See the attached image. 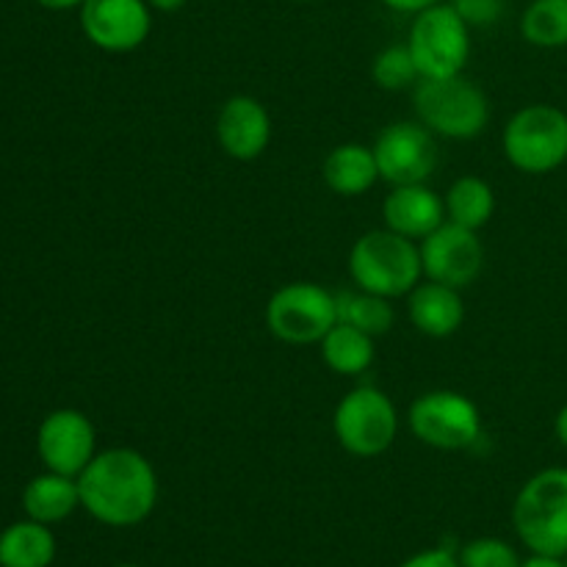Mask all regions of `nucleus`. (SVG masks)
Returning a JSON list of instances; mask_svg holds the SVG:
<instances>
[{
	"label": "nucleus",
	"instance_id": "f257e3e1",
	"mask_svg": "<svg viewBox=\"0 0 567 567\" xmlns=\"http://www.w3.org/2000/svg\"><path fill=\"white\" fill-rule=\"evenodd\" d=\"M81 507L97 524L131 529L144 524L158 504V474L136 449H105L78 476Z\"/></svg>",
	"mask_w": 567,
	"mask_h": 567
},
{
	"label": "nucleus",
	"instance_id": "f03ea898",
	"mask_svg": "<svg viewBox=\"0 0 567 567\" xmlns=\"http://www.w3.org/2000/svg\"><path fill=\"white\" fill-rule=\"evenodd\" d=\"M349 275L354 288L388 299L408 297L424 280L419 241L399 236L388 227L363 233L349 252Z\"/></svg>",
	"mask_w": 567,
	"mask_h": 567
},
{
	"label": "nucleus",
	"instance_id": "7ed1b4c3",
	"mask_svg": "<svg viewBox=\"0 0 567 567\" xmlns=\"http://www.w3.org/2000/svg\"><path fill=\"white\" fill-rule=\"evenodd\" d=\"M413 109L421 125L452 142L476 138L491 122V100L465 75L421 78L413 86Z\"/></svg>",
	"mask_w": 567,
	"mask_h": 567
},
{
	"label": "nucleus",
	"instance_id": "20e7f679",
	"mask_svg": "<svg viewBox=\"0 0 567 567\" xmlns=\"http://www.w3.org/2000/svg\"><path fill=\"white\" fill-rule=\"evenodd\" d=\"M513 526L532 554H567V468H543L524 482L513 504Z\"/></svg>",
	"mask_w": 567,
	"mask_h": 567
},
{
	"label": "nucleus",
	"instance_id": "39448f33",
	"mask_svg": "<svg viewBox=\"0 0 567 567\" xmlns=\"http://www.w3.org/2000/svg\"><path fill=\"white\" fill-rule=\"evenodd\" d=\"M509 164L526 175H548L567 164V111L548 103L515 111L502 136Z\"/></svg>",
	"mask_w": 567,
	"mask_h": 567
},
{
	"label": "nucleus",
	"instance_id": "423d86ee",
	"mask_svg": "<svg viewBox=\"0 0 567 567\" xmlns=\"http://www.w3.org/2000/svg\"><path fill=\"white\" fill-rule=\"evenodd\" d=\"M332 430L352 457H380L396 443L399 413L393 399L374 385H360L338 402Z\"/></svg>",
	"mask_w": 567,
	"mask_h": 567
},
{
	"label": "nucleus",
	"instance_id": "0eeeda50",
	"mask_svg": "<svg viewBox=\"0 0 567 567\" xmlns=\"http://www.w3.org/2000/svg\"><path fill=\"white\" fill-rule=\"evenodd\" d=\"M421 78L463 75L471 55V28L452 3H435L413 17L408 33Z\"/></svg>",
	"mask_w": 567,
	"mask_h": 567
},
{
	"label": "nucleus",
	"instance_id": "6e6552de",
	"mask_svg": "<svg viewBox=\"0 0 567 567\" xmlns=\"http://www.w3.org/2000/svg\"><path fill=\"white\" fill-rule=\"evenodd\" d=\"M338 324L336 293L319 282H288L271 293L266 305V327L271 336L291 347L319 343Z\"/></svg>",
	"mask_w": 567,
	"mask_h": 567
},
{
	"label": "nucleus",
	"instance_id": "1a4fd4ad",
	"mask_svg": "<svg viewBox=\"0 0 567 567\" xmlns=\"http://www.w3.org/2000/svg\"><path fill=\"white\" fill-rule=\"evenodd\" d=\"M408 426L424 446L463 452L482 437L480 408L457 391H426L408 410Z\"/></svg>",
	"mask_w": 567,
	"mask_h": 567
},
{
	"label": "nucleus",
	"instance_id": "9d476101",
	"mask_svg": "<svg viewBox=\"0 0 567 567\" xmlns=\"http://www.w3.org/2000/svg\"><path fill=\"white\" fill-rule=\"evenodd\" d=\"M374 158L380 166V181L391 186L426 183L437 169V136L430 127L415 122H393L377 136Z\"/></svg>",
	"mask_w": 567,
	"mask_h": 567
},
{
	"label": "nucleus",
	"instance_id": "9b49d317",
	"mask_svg": "<svg viewBox=\"0 0 567 567\" xmlns=\"http://www.w3.org/2000/svg\"><path fill=\"white\" fill-rule=\"evenodd\" d=\"M421 264L426 280L443 282L452 288H468L480 280L485 269V244L476 230L460 227L454 221H443L424 241H419Z\"/></svg>",
	"mask_w": 567,
	"mask_h": 567
},
{
	"label": "nucleus",
	"instance_id": "f8f14e48",
	"mask_svg": "<svg viewBox=\"0 0 567 567\" xmlns=\"http://www.w3.org/2000/svg\"><path fill=\"white\" fill-rule=\"evenodd\" d=\"M81 28L94 48L131 53L147 42L153 9L147 0H86L81 6Z\"/></svg>",
	"mask_w": 567,
	"mask_h": 567
},
{
	"label": "nucleus",
	"instance_id": "ddd939ff",
	"mask_svg": "<svg viewBox=\"0 0 567 567\" xmlns=\"http://www.w3.org/2000/svg\"><path fill=\"white\" fill-rule=\"evenodd\" d=\"M37 449L44 468L78 480L97 454V432L81 410H53L39 426Z\"/></svg>",
	"mask_w": 567,
	"mask_h": 567
},
{
	"label": "nucleus",
	"instance_id": "4468645a",
	"mask_svg": "<svg viewBox=\"0 0 567 567\" xmlns=\"http://www.w3.org/2000/svg\"><path fill=\"white\" fill-rule=\"evenodd\" d=\"M216 142L236 161H255L269 150L271 116L258 97L236 94L216 116Z\"/></svg>",
	"mask_w": 567,
	"mask_h": 567
},
{
	"label": "nucleus",
	"instance_id": "2eb2a0df",
	"mask_svg": "<svg viewBox=\"0 0 567 567\" xmlns=\"http://www.w3.org/2000/svg\"><path fill=\"white\" fill-rule=\"evenodd\" d=\"M382 221L388 230L399 233L413 241H424L432 230L446 221L443 197L432 192L426 183H410V186H393L382 203Z\"/></svg>",
	"mask_w": 567,
	"mask_h": 567
},
{
	"label": "nucleus",
	"instance_id": "dca6fc26",
	"mask_svg": "<svg viewBox=\"0 0 567 567\" xmlns=\"http://www.w3.org/2000/svg\"><path fill=\"white\" fill-rule=\"evenodd\" d=\"M408 319L419 332L430 338H449L463 327L465 302L460 288L443 282H419L408 293Z\"/></svg>",
	"mask_w": 567,
	"mask_h": 567
},
{
	"label": "nucleus",
	"instance_id": "f3484780",
	"mask_svg": "<svg viewBox=\"0 0 567 567\" xmlns=\"http://www.w3.org/2000/svg\"><path fill=\"white\" fill-rule=\"evenodd\" d=\"M321 177H324L330 192H336L338 197H363L380 181L374 147H365L360 142L338 144L324 158Z\"/></svg>",
	"mask_w": 567,
	"mask_h": 567
},
{
	"label": "nucleus",
	"instance_id": "a211bd4d",
	"mask_svg": "<svg viewBox=\"0 0 567 567\" xmlns=\"http://www.w3.org/2000/svg\"><path fill=\"white\" fill-rule=\"evenodd\" d=\"M22 507H25L28 518L39 520V524H61L70 518L78 507H81V491H78L75 476L64 474H48L37 476L28 482L25 493H22Z\"/></svg>",
	"mask_w": 567,
	"mask_h": 567
},
{
	"label": "nucleus",
	"instance_id": "6ab92c4d",
	"mask_svg": "<svg viewBox=\"0 0 567 567\" xmlns=\"http://www.w3.org/2000/svg\"><path fill=\"white\" fill-rule=\"evenodd\" d=\"M374 341L377 338H371L369 332L338 321V324L319 341V352L327 369L336 371V374L360 377L374 365Z\"/></svg>",
	"mask_w": 567,
	"mask_h": 567
},
{
	"label": "nucleus",
	"instance_id": "aec40b11",
	"mask_svg": "<svg viewBox=\"0 0 567 567\" xmlns=\"http://www.w3.org/2000/svg\"><path fill=\"white\" fill-rule=\"evenodd\" d=\"M443 208H446V221L480 233L496 214V194L485 177L463 175L446 188Z\"/></svg>",
	"mask_w": 567,
	"mask_h": 567
},
{
	"label": "nucleus",
	"instance_id": "412c9836",
	"mask_svg": "<svg viewBox=\"0 0 567 567\" xmlns=\"http://www.w3.org/2000/svg\"><path fill=\"white\" fill-rule=\"evenodd\" d=\"M55 559V537L48 524L20 520L0 535V567H50Z\"/></svg>",
	"mask_w": 567,
	"mask_h": 567
},
{
	"label": "nucleus",
	"instance_id": "4be33fe9",
	"mask_svg": "<svg viewBox=\"0 0 567 567\" xmlns=\"http://www.w3.org/2000/svg\"><path fill=\"white\" fill-rule=\"evenodd\" d=\"M391 302L393 299L363 291V288L341 291L336 293L338 321L358 327V330L369 332L371 338H380L385 336V332H391L393 319H396V310H393Z\"/></svg>",
	"mask_w": 567,
	"mask_h": 567
},
{
	"label": "nucleus",
	"instance_id": "5701e85b",
	"mask_svg": "<svg viewBox=\"0 0 567 567\" xmlns=\"http://www.w3.org/2000/svg\"><path fill=\"white\" fill-rule=\"evenodd\" d=\"M520 37L535 48H567V0H532L520 14Z\"/></svg>",
	"mask_w": 567,
	"mask_h": 567
},
{
	"label": "nucleus",
	"instance_id": "b1692460",
	"mask_svg": "<svg viewBox=\"0 0 567 567\" xmlns=\"http://www.w3.org/2000/svg\"><path fill=\"white\" fill-rule=\"evenodd\" d=\"M371 78L385 92H402V89H413L421 81V72L415 66L413 53H410L408 42L391 44V48L380 50L371 64Z\"/></svg>",
	"mask_w": 567,
	"mask_h": 567
},
{
	"label": "nucleus",
	"instance_id": "393cba45",
	"mask_svg": "<svg viewBox=\"0 0 567 567\" xmlns=\"http://www.w3.org/2000/svg\"><path fill=\"white\" fill-rule=\"evenodd\" d=\"M460 567H520L524 559L518 557L507 540L498 537H476L468 540L457 554Z\"/></svg>",
	"mask_w": 567,
	"mask_h": 567
},
{
	"label": "nucleus",
	"instance_id": "a878e982",
	"mask_svg": "<svg viewBox=\"0 0 567 567\" xmlns=\"http://www.w3.org/2000/svg\"><path fill=\"white\" fill-rule=\"evenodd\" d=\"M457 14L471 25H493L502 17V0H452Z\"/></svg>",
	"mask_w": 567,
	"mask_h": 567
},
{
	"label": "nucleus",
	"instance_id": "bb28decb",
	"mask_svg": "<svg viewBox=\"0 0 567 567\" xmlns=\"http://www.w3.org/2000/svg\"><path fill=\"white\" fill-rule=\"evenodd\" d=\"M399 567H460V559L449 548H426V551H419L404 559Z\"/></svg>",
	"mask_w": 567,
	"mask_h": 567
},
{
	"label": "nucleus",
	"instance_id": "cd10ccee",
	"mask_svg": "<svg viewBox=\"0 0 567 567\" xmlns=\"http://www.w3.org/2000/svg\"><path fill=\"white\" fill-rule=\"evenodd\" d=\"M380 3L393 11H402V14H419V11L430 9V6L441 3V0H380Z\"/></svg>",
	"mask_w": 567,
	"mask_h": 567
},
{
	"label": "nucleus",
	"instance_id": "c85d7f7f",
	"mask_svg": "<svg viewBox=\"0 0 567 567\" xmlns=\"http://www.w3.org/2000/svg\"><path fill=\"white\" fill-rule=\"evenodd\" d=\"M520 567H565L563 557H548V554H532L529 559H524Z\"/></svg>",
	"mask_w": 567,
	"mask_h": 567
},
{
	"label": "nucleus",
	"instance_id": "c756f323",
	"mask_svg": "<svg viewBox=\"0 0 567 567\" xmlns=\"http://www.w3.org/2000/svg\"><path fill=\"white\" fill-rule=\"evenodd\" d=\"M39 6H44V9L50 11H66V9H81L86 0H37Z\"/></svg>",
	"mask_w": 567,
	"mask_h": 567
},
{
	"label": "nucleus",
	"instance_id": "7c9ffc66",
	"mask_svg": "<svg viewBox=\"0 0 567 567\" xmlns=\"http://www.w3.org/2000/svg\"><path fill=\"white\" fill-rule=\"evenodd\" d=\"M554 435H557V441L567 449V404L559 410L557 419H554Z\"/></svg>",
	"mask_w": 567,
	"mask_h": 567
},
{
	"label": "nucleus",
	"instance_id": "2f4dec72",
	"mask_svg": "<svg viewBox=\"0 0 567 567\" xmlns=\"http://www.w3.org/2000/svg\"><path fill=\"white\" fill-rule=\"evenodd\" d=\"M147 3H150V9H153V11H164V14H169V11L183 9L188 0H147Z\"/></svg>",
	"mask_w": 567,
	"mask_h": 567
},
{
	"label": "nucleus",
	"instance_id": "473e14b6",
	"mask_svg": "<svg viewBox=\"0 0 567 567\" xmlns=\"http://www.w3.org/2000/svg\"><path fill=\"white\" fill-rule=\"evenodd\" d=\"M111 567H138V565H131V563H120V565H111Z\"/></svg>",
	"mask_w": 567,
	"mask_h": 567
},
{
	"label": "nucleus",
	"instance_id": "72a5a7b5",
	"mask_svg": "<svg viewBox=\"0 0 567 567\" xmlns=\"http://www.w3.org/2000/svg\"><path fill=\"white\" fill-rule=\"evenodd\" d=\"M293 3H313V0H293Z\"/></svg>",
	"mask_w": 567,
	"mask_h": 567
},
{
	"label": "nucleus",
	"instance_id": "f704fd0d",
	"mask_svg": "<svg viewBox=\"0 0 567 567\" xmlns=\"http://www.w3.org/2000/svg\"><path fill=\"white\" fill-rule=\"evenodd\" d=\"M563 559H565V567H567V554H565V557H563Z\"/></svg>",
	"mask_w": 567,
	"mask_h": 567
}]
</instances>
